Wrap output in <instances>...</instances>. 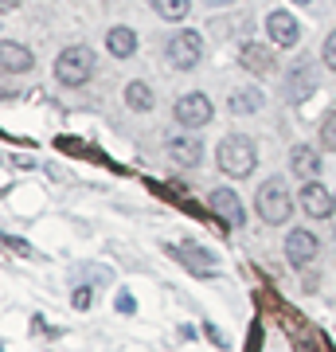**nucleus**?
<instances>
[{
  "label": "nucleus",
  "mask_w": 336,
  "mask_h": 352,
  "mask_svg": "<svg viewBox=\"0 0 336 352\" xmlns=\"http://www.w3.org/2000/svg\"><path fill=\"white\" fill-rule=\"evenodd\" d=\"M215 161H219V168H223L227 176L243 180V176L254 173L258 149H254V141H250L247 133H227V138L219 141V149H215Z\"/></svg>",
  "instance_id": "nucleus-1"
},
{
  "label": "nucleus",
  "mask_w": 336,
  "mask_h": 352,
  "mask_svg": "<svg viewBox=\"0 0 336 352\" xmlns=\"http://www.w3.org/2000/svg\"><path fill=\"white\" fill-rule=\"evenodd\" d=\"M254 208H258L262 223H270V227L286 223L289 215H293V196H289L286 180H282V176H270L258 188V196H254Z\"/></svg>",
  "instance_id": "nucleus-2"
},
{
  "label": "nucleus",
  "mask_w": 336,
  "mask_h": 352,
  "mask_svg": "<svg viewBox=\"0 0 336 352\" xmlns=\"http://www.w3.org/2000/svg\"><path fill=\"white\" fill-rule=\"evenodd\" d=\"M90 75H94V55H90V47H63L59 59H55V78H59L63 87H82V82H90Z\"/></svg>",
  "instance_id": "nucleus-3"
},
{
  "label": "nucleus",
  "mask_w": 336,
  "mask_h": 352,
  "mask_svg": "<svg viewBox=\"0 0 336 352\" xmlns=\"http://www.w3.org/2000/svg\"><path fill=\"white\" fill-rule=\"evenodd\" d=\"M199 59H203V36H199V32L184 28V32H176V36L168 39V67H172V71H192Z\"/></svg>",
  "instance_id": "nucleus-4"
},
{
  "label": "nucleus",
  "mask_w": 336,
  "mask_h": 352,
  "mask_svg": "<svg viewBox=\"0 0 336 352\" xmlns=\"http://www.w3.org/2000/svg\"><path fill=\"white\" fill-rule=\"evenodd\" d=\"M176 122H180V126L184 129H203L208 126V122H212L215 113H212V98H208V94H184V98L176 102Z\"/></svg>",
  "instance_id": "nucleus-5"
},
{
  "label": "nucleus",
  "mask_w": 336,
  "mask_h": 352,
  "mask_svg": "<svg viewBox=\"0 0 336 352\" xmlns=\"http://www.w3.org/2000/svg\"><path fill=\"white\" fill-rule=\"evenodd\" d=\"M266 36L274 39L278 47H298V39H301V28L298 20L286 12V8H278V12L266 16Z\"/></svg>",
  "instance_id": "nucleus-6"
},
{
  "label": "nucleus",
  "mask_w": 336,
  "mask_h": 352,
  "mask_svg": "<svg viewBox=\"0 0 336 352\" xmlns=\"http://www.w3.org/2000/svg\"><path fill=\"white\" fill-rule=\"evenodd\" d=\"M301 212L309 215V219H328V215L336 212V196H328L317 180H309V184L301 188Z\"/></svg>",
  "instance_id": "nucleus-7"
},
{
  "label": "nucleus",
  "mask_w": 336,
  "mask_h": 352,
  "mask_svg": "<svg viewBox=\"0 0 336 352\" xmlns=\"http://www.w3.org/2000/svg\"><path fill=\"white\" fill-rule=\"evenodd\" d=\"M208 208H212L223 223H231V227H243L247 223V212H243V204H238V196L231 188H215L212 196H208Z\"/></svg>",
  "instance_id": "nucleus-8"
},
{
  "label": "nucleus",
  "mask_w": 336,
  "mask_h": 352,
  "mask_svg": "<svg viewBox=\"0 0 336 352\" xmlns=\"http://www.w3.org/2000/svg\"><path fill=\"white\" fill-rule=\"evenodd\" d=\"M317 251H321V239L313 235V231H289L286 235V258L293 266H305L317 258Z\"/></svg>",
  "instance_id": "nucleus-9"
},
{
  "label": "nucleus",
  "mask_w": 336,
  "mask_h": 352,
  "mask_svg": "<svg viewBox=\"0 0 336 352\" xmlns=\"http://www.w3.org/2000/svg\"><path fill=\"white\" fill-rule=\"evenodd\" d=\"M313 87H317L313 67L305 63V59H298V63L289 67V75H286V98H289V102H305V98L313 94Z\"/></svg>",
  "instance_id": "nucleus-10"
},
{
  "label": "nucleus",
  "mask_w": 336,
  "mask_h": 352,
  "mask_svg": "<svg viewBox=\"0 0 336 352\" xmlns=\"http://www.w3.org/2000/svg\"><path fill=\"white\" fill-rule=\"evenodd\" d=\"M0 63H4V75H24V71L36 67V59H32V51H27L24 43L4 39V43H0Z\"/></svg>",
  "instance_id": "nucleus-11"
},
{
  "label": "nucleus",
  "mask_w": 336,
  "mask_h": 352,
  "mask_svg": "<svg viewBox=\"0 0 336 352\" xmlns=\"http://www.w3.org/2000/svg\"><path fill=\"white\" fill-rule=\"evenodd\" d=\"M238 63L250 75H270L274 71V51H266V43H243L238 47Z\"/></svg>",
  "instance_id": "nucleus-12"
},
{
  "label": "nucleus",
  "mask_w": 336,
  "mask_h": 352,
  "mask_svg": "<svg viewBox=\"0 0 336 352\" xmlns=\"http://www.w3.org/2000/svg\"><path fill=\"white\" fill-rule=\"evenodd\" d=\"M168 157H172L180 168H196L199 161H203V145H199L196 138H168Z\"/></svg>",
  "instance_id": "nucleus-13"
},
{
  "label": "nucleus",
  "mask_w": 336,
  "mask_h": 352,
  "mask_svg": "<svg viewBox=\"0 0 336 352\" xmlns=\"http://www.w3.org/2000/svg\"><path fill=\"white\" fill-rule=\"evenodd\" d=\"M106 47L113 59H133L137 55V32L133 28H110L106 32Z\"/></svg>",
  "instance_id": "nucleus-14"
},
{
  "label": "nucleus",
  "mask_w": 336,
  "mask_h": 352,
  "mask_svg": "<svg viewBox=\"0 0 336 352\" xmlns=\"http://www.w3.org/2000/svg\"><path fill=\"white\" fill-rule=\"evenodd\" d=\"M289 168L298 176H321V153L313 149V145H293L289 149Z\"/></svg>",
  "instance_id": "nucleus-15"
},
{
  "label": "nucleus",
  "mask_w": 336,
  "mask_h": 352,
  "mask_svg": "<svg viewBox=\"0 0 336 352\" xmlns=\"http://www.w3.org/2000/svg\"><path fill=\"white\" fill-rule=\"evenodd\" d=\"M262 90L258 87H238V90H231V98H227V110L231 113H258L262 110Z\"/></svg>",
  "instance_id": "nucleus-16"
},
{
  "label": "nucleus",
  "mask_w": 336,
  "mask_h": 352,
  "mask_svg": "<svg viewBox=\"0 0 336 352\" xmlns=\"http://www.w3.org/2000/svg\"><path fill=\"white\" fill-rule=\"evenodd\" d=\"M153 90H149V82H141V78H133V82H129V87H125V106H129V110L133 113H149L153 110Z\"/></svg>",
  "instance_id": "nucleus-17"
},
{
  "label": "nucleus",
  "mask_w": 336,
  "mask_h": 352,
  "mask_svg": "<svg viewBox=\"0 0 336 352\" xmlns=\"http://www.w3.org/2000/svg\"><path fill=\"white\" fill-rule=\"evenodd\" d=\"M168 251L176 254V258H184L196 274H212V266H215V254L208 251H199V247H168Z\"/></svg>",
  "instance_id": "nucleus-18"
},
{
  "label": "nucleus",
  "mask_w": 336,
  "mask_h": 352,
  "mask_svg": "<svg viewBox=\"0 0 336 352\" xmlns=\"http://www.w3.org/2000/svg\"><path fill=\"white\" fill-rule=\"evenodd\" d=\"M153 8H157V16H164V20H184L188 8H192V0H149Z\"/></svg>",
  "instance_id": "nucleus-19"
},
{
  "label": "nucleus",
  "mask_w": 336,
  "mask_h": 352,
  "mask_svg": "<svg viewBox=\"0 0 336 352\" xmlns=\"http://www.w3.org/2000/svg\"><path fill=\"white\" fill-rule=\"evenodd\" d=\"M321 145H324L328 153H336V110L321 122Z\"/></svg>",
  "instance_id": "nucleus-20"
},
{
  "label": "nucleus",
  "mask_w": 336,
  "mask_h": 352,
  "mask_svg": "<svg viewBox=\"0 0 336 352\" xmlns=\"http://www.w3.org/2000/svg\"><path fill=\"white\" fill-rule=\"evenodd\" d=\"M321 59H324V67H328V71H336V32H328V36H324Z\"/></svg>",
  "instance_id": "nucleus-21"
},
{
  "label": "nucleus",
  "mask_w": 336,
  "mask_h": 352,
  "mask_svg": "<svg viewBox=\"0 0 336 352\" xmlns=\"http://www.w3.org/2000/svg\"><path fill=\"white\" fill-rule=\"evenodd\" d=\"M4 247H8V251H16V254H32V247H27L24 239H16V235H4Z\"/></svg>",
  "instance_id": "nucleus-22"
},
{
  "label": "nucleus",
  "mask_w": 336,
  "mask_h": 352,
  "mask_svg": "<svg viewBox=\"0 0 336 352\" xmlns=\"http://www.w3.org/2000/svg\"><path fill=\"white\" fill-rule=\"evenodd\" d=\"M75 305H78V309H90V289L87 286L75 289Z\"/></svg>",
  "instance_id": "nucleus-23"
},
{
  "label": "nucleus",
  "mask_w": 336,
  "mask_h": 352,
  "mask_svg": "<svg viewBox=\"0 0 336 352\" xmlns=\"http://www.w3.org/2000/svg\"><path fill=\"white\" fill-rule=\"evenodd\" d=\"M117 314H133V298L129 294H117Z\"/></svg>",
  "instance_id": "nucleus-24"
},
{
  "label": "nucleus",
  "mask_w": 336,
  "mask_h": 352,
  "mask_svg": "<svg viewBox=\"0 0 336 352\" xmlns=\"http://www.w3.org/2000/svg\"><path fill=\"white\" fill-rule=\"evenodd\" d=\"M0 8H4V12H12V8H20V0H0Z\"/></svg>",
  "instance_id": "nucleus-25"
},
{
  "label": "nucleus",
  "mask_w": 336,
  "mask_h": 352,
  "mask_svg": "<svg viewBox=\"0 0 336 352\" xmlns=\"http://www.w3.org/2000/svg\"><path fill=\"white\" fill-rule=\"evenodd\" d=\"M208 4H235V0H208Z\"/></svg>",
  "instance_id": "nucleus-26"
},
{
  "label": "nucleus",
  "mask_w": 336,
  "mask_h": 352,
  "mask_svg": "<svg viewBox=\"0 0 336 352\" xmlns=\"http://www.w3.org/2000/svg\"><path fill=\"white\" fill-rule=\"evenodd\" d=\"M298 4H309V0H298Z\"/></svg>",
  "instance_id": "nucleus-27"
}]
</instances>
